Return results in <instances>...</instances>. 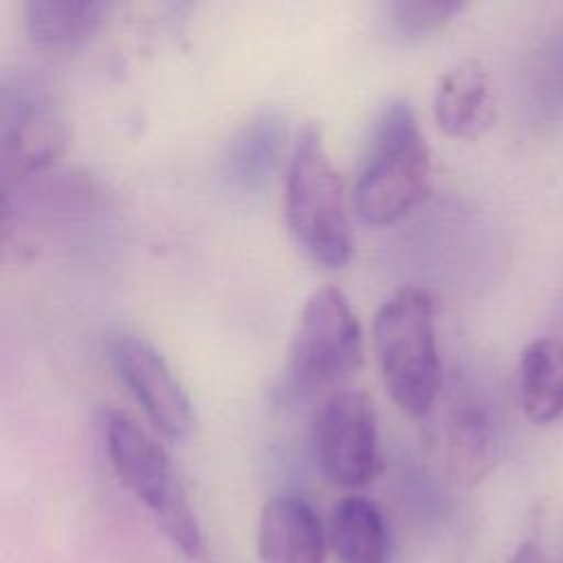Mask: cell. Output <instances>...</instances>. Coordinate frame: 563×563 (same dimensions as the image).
<instances>
[{
	"label": "cell",
	"mask_w": 563,
	"mask_h": 563,
	"mask_svg": "<svg viewBox=\"0 0 563 563\" xmlns=\"http://www.w3.org/2000/svg\"><path fill=\"white\" fill-rule=\"evenodd\" d=\"M431 154L411 103L389 99L369 125L354 187L352 207L369 227L400 220L429 194Z\"/></svg>",
	"instance_id": "obj_1"
},
{
	"label": "cell",
	"mask_w": 563,
	"mask_h": 563,
	"mask_svg": "<svg viewBox=\"0 0 563 563\" xmlns=\"http://www.w3.org/2000/svg\"><path fill=\"white\" fill-rule=\"evenodd\" d=\"M372 341L391 400L409 416L424 418L444 383L433 295L422 286L398 288L376 310Z\"/></svg>",
	"instance_id": "obj_2"
},
{
	"label": "cell",
	"mask_w": 563,
	"mask_h": 563,
	"mask_svg": "<svg viewBox=\"0 0 563 563\" xmlns=\"http://www.w3.org/2000/svg\"><path fill=\"white\" fill-rule=\"evenodd\" d=\"M286 227L308 260L341 268L352 257L343 180L325 150L317 123H306L295 141L284 194Z\"/></svg>",
	"instance_id": "obj_3"
},
{
	"label": "cell",
	"mask_w": 563,
	"mask_h": 563,
	"mask_svg": "<svg viewBox=\"0 0 563 563\" xmlns=\"http://www.w3.org/2000/svg\"><path fill=\"white\" fill-rule=\"evenodd\" d=\"M99 427L117 479L152 512L180 552L202 556L205 539L198 517L163 444L114 407L101 409Z\"/></svg>",
	"instance_id": "obj_4"
},
{
	"label": "cell",
	"mask_w": 563,
	"mask_h": 563,
	"mask_svg": "<svg viewBox=\"0 0 563 563\" xmlns=\"http://www.w3.org/2000/svg\"><path fill=\"white\" fill-rule=\"evenodd\" d=\"M363 365L361 323L336 286L314 290L301 308L282 376V396L308 400L334 394Z\"/></svg>",
	"instance_id": "obj_5"
},
{
	"label": "cell",
	"mask_w": 563,
	"mask_h": 563,
	"mask_svg": "<svg viewBox=\"0 0 563 563\" xmlns=\"http://www.w3.org/2000/svg\"><path fill=\"white\" fill-rule=\"evenodd\" d=\"M66 145V121L51 86L24 68L0 79V174L2 187L33 180Z\"/></svg>",
	"instance_id": "obj_6"
},
{
	"label": "cell",
	"mask_w": 563,
	"mask_h": 563,
	"mask_svg": "<svg viewBox=\"0 0 563 563\" xmlns=\"http://www.w3.org/2000/svg\"><path fill=\"white\" fill-rule=\"evenodd\" d=\"M431 449L462 484L484 479L499 460V424L490 402L464 376H451L422 418Z\"/></svg>",
	"instance_id": "obj_7"
},
{
	"label": "cell",
	"mask_w": 563,
	"mask_h": 563,
	"mask_svg": "<svg viewBox=\"0 0 563 563\" xmlns=\"http://www.w3.org/2000/svg\"><path fill=\"white\" fill-rule=\"evenodd\" d=\"M312 451L328 482L361 488L380 471L378 431L372 400L356 389H339L317 407Z\"/></svg>",
	"instance_id": "obj_8"
},
{
	"label": "cell",
	"mask_w": 563,
	"mask_h": 563,
	"mask_svg": "<svg viewBox=\"0 0 563 563\" xmlns=\"http://www.w3.org/2000/svg\"><path fill=\"white\" fill-rule=\"evenodd\" d=\"M108 356L121 383L163 438L176 442L191 433V400L165 356L150 341L132 332H119L108 343Z\"/></svg>",
	"instance_id": "obj_9"
},
{
	"label": "cell",
	"mask_w": 563,
	"mask_h": 563,
	"mask_svg": "<svg viewBox=\"0 0 563 563\" xmlns=\"http://www.w3.org/2000/svg\"><path fill=\"white\" fill-rule=\"evenodd\" d=\"M288 139L286 117L273 108L251 114L229 139L222 154V180L229 191L253 196L268 187L282 165Z\"/></svg>",
	"instance_id": "obj_10"
},
{
	"label": "cell",
	"mask_w": 563,
	"mask_h": 563,
	"mask_svg": "<svg viewBox=\"0 0 563 563\" xmlns=\"http://www.w3.org/2000/svg\"><path fill=\"white\" fill-rule=\"evenodd\" d=\"M328 532L314 508L297 495L273 497L260 515L262 563H325Z\"/></svg>",
	"instance_id": "obj_11"
},
{
	"label": "cell",
	"mask_w": 563,
	"mask_h": 563,
	"mask_svg": "<svg viewBox=\"0 0 563 563\" xmlns=\"http://www.w3.org/2000/svg\"><path fill=\"white\" fill-rule=\"evenodd\" d=\"M495 114L493 79L479 59H460L442 73L433 92V117L444 134L475 139L493 125Z\"/></svg>",
	"instance_id": "obj_12"
},
{
	"label": "cell",
	"mask_w": 563,
	"mask_h": 563,
	"mask_svg": "<svg viewBox=\"0 0 563 563\" xmlns=\"http://www.w3.org/2000/svg\"><path fill=\"white\" fill-rule=\"evenodd\" d=\"M328 545L339 563H387L389 530L380 508L363 497H343L330 515Z\"/></svg>",
	"instance_id": "obj_13"
},
{
	"label": "cell",
	"mask_w": 563,
	"mask_h": 563,
	"mask_svg": "<svg viewBox=\"0 0 563 563\" xmlns=\"http://www.w3.org/2000/svg\"><path fill=\"white\" fill-rule=\"evenodd\" d=\"M519 405L532 424L563 418V341L541 336L528 343L519 358Z\"/></svg>",
	"instance_id": "obj_14"
},
{
	"label": "cell",
	"mask_w": 563,
	"mask_h": 563,
	"mask_svg": "<svg viewBox=\"0 0 563 563\" xmlns=\"http://www.w3.org/2000/svg\"><path fill=\"white\" fill-rule=\"evenodd\" d=\"M110 2L101 0H29L22 4L29 37L44 48H75L106 22Z\"/></svg>",
	"instance_id": "obj_15"
},
{
	"label": "cell",
	"mask_w": 563,
	"mask_h": 563,
	"mask_svg": "<svg viewBox=\"0 0 563 563\" xmlns=\"http://www.w3.org/2000/svg\"><path fill=\"white\" fill-rule=\"evenodd\" d=\"M521 97L530 121L539 125L563 121V18L530 51L523 66Z\"/></svg>",
	"instance_id": "obj_16"
},
{
	"label": "cell",
	"mask_w": 563,
	"mask_h": 563,
	"mask_svg": "<svg viewBox=\"0 0 563 563\" xmlns=\"http://www.w3.org/2000/svg\"><path fill=\"white\" fill-rule=\"evenodd\" d=\"M466 4L460 0H394L380 4V26L394 42H418L442 31Z\"/></svg>",
	"instance_id": "obj_17"
},
{
	"label": "cell",
	"mask_w": 563,
	"mask_h": 563,
	"mask_svg": "<svg viewBox=\"0 0 563 563\" xmlns=\"http://www.w3.org/2000/svg\"><path fill=\"white\" fill-rule=\"evenodd\" d=\"M512 563H545V556H543V552L539 550V545H534V543H523V545L515 552Z\"/></svg>",
	"instance_id": "obj_18"
}]
</instances>
